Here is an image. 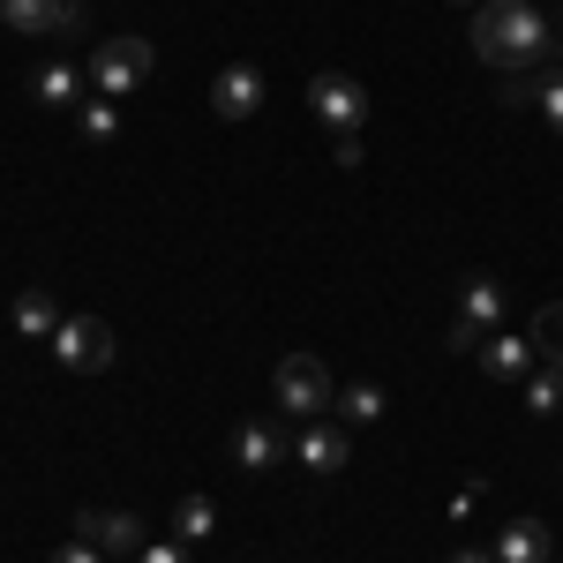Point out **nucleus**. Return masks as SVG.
Segmentation results:
<instances>
[{
	"instance_id": "obj_1",
	"label": "nucleus",
	"mask_w": 563,
	"mask_h": 563,
	"mask_svg": "<svg viewBox=\"0 0 563 563\" xmlns=\"http://www.w3.org/2000/svg\"><path fill=\"white\" fill-rule=\"evenodd\" d=\"M556 23L533 8V0H481L474 8V53L504 76H526V68H549L556 60Z\"/></svg>"
},
{
	"instance_id": "obj_2",
	"label": "nucleus",
	"mask_w": 563,
	"mask_h": 563,
	"mask_svg": "<svg viewBox=\"0 0 563 563\" xmlns=\"http://www.w3.org/2000/svg\"><path fill=\"white\" fill-rule=\"evenodd\" d=\"M271 390H278V406H286L294 421H323V413H331V398H339L331 368H323L316 353H286V361H278V376H271Z\"/></svg>"
},
{
	"instance_id": "obj_3",
	"label": "nucleus",
	"mask_w": 563,
	"mask_h": 563,
	"mask_svg": "<svg viewBox=\"0 0 563 563\" xmlns=\"http://www.w3.org/2000/svg\"><path fill=\"white\" fill-rule=\"evenodd\" d=\"M53 361H60L68 376H98V368H113V323H98V316H60V331H53Z\"/></svg>"
},
{
	"instance_id": "obj_4",
	"label": "nucleus",
	"mask_w": 563,
	"mask_h": 563,
	"mask_svg": "<svg viewBox=\"0 0 563 563\" xmlns=\"http://www.w3.org/2000/svg\"><path fill=\"white\" fill-rule=\"evenodd\" d=\"M151 68H158V45H151V38H106L98 53H90V84H98V98L135 90Z\"/></svg>"
},
{
	"instance_id": "obj_5",
	"label": "nucleus",
	"mask_w": 563,
	"mask_h": 563,
	"mask_svg": "<svg viewBox=\"0 0 563 563\" xmlns=\"http://www.w3.org/2000/svg\"><path fill=\"white\" fill-rule=\"evenodd\" d=\"M308 106H316V121L331 135L368 129V84H353V76H316V84H308Z\"/></svg>"
},
{
	"instance_id": "obj_6",
	"label": "nucleus",
	"mask_w": 563,
	"mask_h": 563,
	"mask_svg": "<svg viewBox=\"0 0 563 563\" xmlns=\"http://www.w3.org/2000/svg\"><path fill=\"white\" fill-rule=\"evenodd\" d=\"M0 23L31 31V38H84V8L76 0H0Z\"/></svg>"
},
{
	"instance_id": "obj_7",
	"label": "nucleus",
	"mask_w": 563,
	"mask_h": 563,
	"mask_svg": "<svg viewBox=\"0 0 563 563\" xmlns=\"http://www.w3.org/2000/svg\"><path fill=\"white\" fill-rule=\"evenodd\" d=\"M256 106H263V68H249V60L218 68V84H211V113L218 121H249Z\"/></svg>"
},
{
	"instance_id": "obj_8",
	"label": "nucleus",
	"mask_w": 563,
	"mask_h": 563,
	"mask_svg": "<svg viewBox=\"0 0 563 563\" xmlns=\"http://www.w3.org/2000/svg\"><path fill=\"white\" fill-rule=\"evenodd\" d=\"M76 541H90L98 556H135L143 549V519H129V511H84Z\"/></svg>"
},
{
	"instance_id": "obj_9",
	"label": "nucleus",
	"mask_w": 563,
	"mask_h": 563,
	"mask_svg": "<svg viewBox=\"0 0 563 563\" xmlns=\"http://www.w3.org/2000/svg\"><path fill=\"white\" fill-rule=\"evenodd\" d=\"M474 361L488 368V376H496V384H526V376L541 368V361H533V339H511V331H488Z\"/></svg>"
},
{
	"instance_id": "obj_10",
	"label": "nucleus",
	"mask_w": 563,
	"mask_h": 563,
	"mask_svg": "<svg viewBox=\"0 0 563 563\" xmlns=\"http://www.w3.org/2000/svg\"><path fill=\"white\" fill-rule=\"evenodd\" d=\"M294 451H301V466H316V474H339V466L353 459V443H346V429H339V421H308Z\"/></svg>"
},
{
	"instance_id": "obj_11",
	"label": "nucleus",
	"mask_w": 563,
	"mask_h": 563,
	"mask_svg": "<svg viewBox=\"0 0 563 563\" xmlns=\"http://www.w3.org/2000/svg\"><path fill=\"white\" fill-rule=\"evenodd\" d=\"M488 556L496 563H549V526L541 519H511L496 541H488Z\"/></svg>"
},
{
	"instance_id": "obj_12",
	"label": "nucleus",
	"mask_w": 563,
	"mask_h": 563,
	"mask_svg": "<svg viewBox=\"0 0 563 563\" xmlns=\"http://www.w3.org/2000/svg\"><path fill=\"white\" fill-rule=\"evenodd\" d=\"M8 323H15L23 339H53V331H60V301H53L45 286H23L15 308H8Z\"/></svg>"
},
{
	"instance_id": "obj_13",
	"label": "nucleus",
	"mask_w": 563,
	"mask_h": 563,
	"mask_svg": "<svg viewBox=\"0 0 563 563\" xmlns=\"http://www.w3.org/2000/svg\"><path fill=\"white\" fill-rule=\"evenodd\" d=\"M459 316H466L474 331H504V286H496V278H466V294H459Z\"/></svg>"
},
{
	"instance_id": "obj_14",
	"label": "nucleus",
	"mask_w": 563,
	"mask_h": 563,
	"mask_svg": "<svg viewBox=\"0 0 563 563\" xmlns=\"http://www.w3.org/2000/svg\"><path fill=\"white\" fill-rule=\"evenodd\" d=\"M233 466H241V474H271V466H278V435L263 429V421L233 429Z\"/></svg>"
},
{
	"instance_id": "obj_15",
	"label": "nucleus",
	"mask_w": 563,
	"mask_h": 563,
	"mask_svg": "<svg viewBox=\"0 0 563 563\" xmlns=\"http://www.w3.org/2000/svg\"><path fill=\"white\" fill-rule=\"evenodd\" d=\"M526 339H533V361H541V368H563V301H549V308H541Z\"/></svg>"
},
{
	"instance_id": "obj_16",
	"label": "nucleus",
	"mask_w": 563,
	"mask_h": 563,
	"mask_svg": "<svg viewBox=\"0 0 563 563\" xmlns=\"http://www.w3.org/2000/svg\"><path fill=\"white\" fill-rule=\"evenodd\" d=\"M38 106H84V76L68 60H45L38 68Z\"/></svg>"
},
{
	"instance_id": "obj_17",
	"label": "nucleus",
	"mask_w": 563,
	"mask_h": 563,
	"mask_svg": "<svg viewBox=\"0 0 563 563\" xmlns=\"http://www.w3.org/2000/svg\"><path fill=\"white\" fill-rule=\"evenodd\" d=\"M211 526H218V511L203 504V496H180V504H174V533H180V549L211 541Z\"/></svg>"
},
{
	"instance_id": "obj_18",
	"label": "nucleus",
	"mask_w": 563,
	"mask_h": 563,
	"mask_svg": "<svg viewBox=\"0 0 563 563\" xmlns=\"http://www.w3.org/2000/svg\"><path fill=\"white\" fill-rule=\"evenodd\" d=\"M331 413H339V421H384V390H376V384H353V390L331 398Z\"/></svg>"
},
{
	"instance_id": "obj_19",
	"label": "nucleus",
	"mask_w": 563,
	"mask_h": 563,
	"mask_svg": "<svg viewBox=\"0 0 563 563\" xmlns=\"http://www.w3.org/2000/svg\"><path fill=\"white\" fill-rule=\"evenodd\" d=\"M563 406V368H533L526 376V413H556Z\"/></svg>"
},
{
	"instance_id": "obj_20",
	"label": "nucleus",
	"mask_w": 563,
	"mask_h": 563,
	"mask_svg": "<svg viewBox=\"0 0 563 563\" xmlns=\"http://www.w3.org/2000/svg\"><path fill=\"white\" fill-rule=\"evenodd\" d=\"M76 113H84V135H90V143H113V129H121V113H113V98H84Z\"/></svg>"
},
{
	"instance_id": "obj_21",
	"label": "nucleus",
	"mask_w": 563,
	"mask_h": 563,
	"mask_svg": "<svg viewBox=\"0 0 563 563\" xmlns=\"http://www.w3.org/2000/svg\"><path fill=\"white\" fill-rule=\"evenodd\" d=\"M533 106H541V90L526 76H504V113H533Z\"/></svg>"
},
{
	"instance_id": "obj_22",
	"label": "nucleus",
	"mask_w": 563,
	"mask_h": 563,
	"mask_svg": "<svg viewBox=\"0 0 563 563\" xmlns=\"http://www.w3.org/2000/svg\"><path fill=\"white\" fill-rule=\"evenodd\" d=\"M541 121L563 135V76H549V84H541Z\"/></svg>"
},
{
	"instance_id": "obj_23",
	"label": "nucleus",
	"mask_w": 563,
	"mask_h": 563,
	"mask_svg": "<svg viewBox=\"0 0 563 563\" xmlns=\"http://www.w3.org/2000/svg\"><path fill=\"white\" fill-rule=\"evenodd\" d=\"M135 563H188V549H174V541H143Z\"/></svg>"
},
{
	"instance_id": "obj_24",
	"label": "nucleus",
	"mask_w": 563,
	"mask_h": 563,
	"mask_svg": "<svg viewBox=\"0 0 563 563\" xmlns=\"http://www.w3.org/2000/svg\"><path fill=\"white\" fill-rule=\"evenodd\" d=\"M481 339H488V331H474V323H466V316H459V323H451V353H481Z\"/></svg>"
},
{
	"instance_id": "obj_25",
	"label": "nucleus",
	"mask_w": 563,
	"mask_h": 563,
	"mask_svg": "<svg viewBox=\"0 0 563 563\" xmlns=\"http://www.w3.org/2000/svg\"><path fill=\"white\" fill-rule=\"evenodd\" d=\"M53 563H106V556H98L90 541H68V549H60V556H53Z\"/></svg>"
},
{
	"instance_id": "obj_26",
	"label": "nucleus",
	"mask_w": 563,
	"mask_h": 563,
	"mask_svg": "<svg viewBox=\"0 0 563 563\" xmlns=\"http://www.w3.org/2000/svg\"><path fill=\"white\" fill-rule=\"evenodd\" d=\"M443 563H496L488 549H459V556H443Z\"/></svg>"
},
{
	"instance_id": "obj_27",
	"label": "nucleus",
	"mask_w": 563,
	"mask_h": 563,
	"mask_svg": "<svg viewBox=\"0 0 563 563\" xmlns=\"http://www.w3.org/2000/svg\"><path fill=\"white\" fill-rule=\"evenodd\" d=\"M459 8H481V0H459Z\"/></svg>"
}]
</instances>
